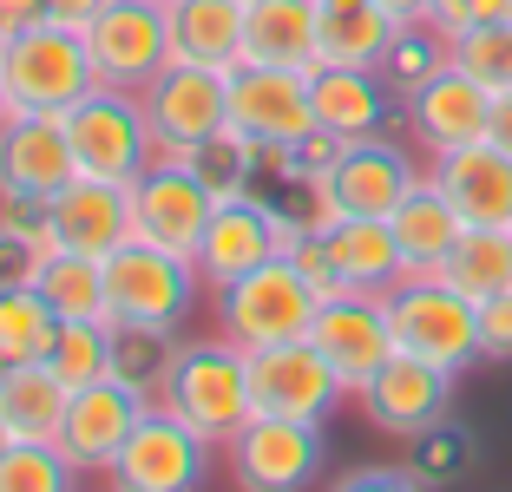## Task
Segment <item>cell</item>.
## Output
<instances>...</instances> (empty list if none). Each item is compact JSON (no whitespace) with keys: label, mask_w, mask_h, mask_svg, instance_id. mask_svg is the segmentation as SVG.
Listing matches in <instances>:
<instances>
[{"label":"cell","mask_w":512,"mask_h":492,"mask_svg":"<svg viewBox=\"0 0 512 492\" xmlns=\"http://www.w3.org/2000/svg\"><path fill=\"white\" fill-rule=\"evenodd\" d=\"M14 119V99H7V79H0V125Z\"/></svg>","instance_id":"obj_49"},{"label":"cell","mask_w":512,"mask_h":492,"mask_svg":"<svg viewBox=\"0 0 512 492\" xmlns=\"http://www.w3.org/2000/svg\"><path fill=\"white\" fill-rule=\"evenodd\" d=\"M322 7H335V0H322Z\"/></svg>","instance_id":"obj_53"},{"label":"cell","mask_w":512,"mask_h":492,"mask_svg":"<svg viewBox=\"0 0 512 492\" xmlns=\"http://www.w3.org/2000/svg\"><path fill=\"white\" fill-rule=\"evenodd\" d=\"M79 33H86L99 86H112V92H145L171 66V7L165 0H106Z\"/></svg>","instance_id":"obj_6"},{"label":"cell","mask_w":512,"mask_h":492,"mask_svg":"<svg viewBox=\"0 0 512 492\" xmlns=\"http://www.w3.org/2000/svg\"><path fill=\"white\" fill-rule=\"evenodd\" d=\"M132 237V184L73 178L60 197H46V250L112 256Z\"/></svg>","instance_id":"obj_19"},{"label":"cell","mask_w":512,"mask_h":492,"mask_svg":"<svg viewBox=\"0 0 512 492\" xmlns=\"http://www.w3.org/2000/svg\"><path fill=\"white\" fill-rule=\"evenodd\" d=\"M211 466V440L191 433L171 407L151 401V414L132 427V440L119 447V460L106 466L112 492H197Z\"/></svg>","instance_id":"obj_10"},{"label":"cell","mask_w":512,"mask_h":492,"mask_svg":"<svg viewBox=\"0 0 512 492\" xmlns=\"http://www.w3.org/2000/svg\"><path fill=\"white\" fill-rule=\"evenodd\" d=\"M0 79H7L14 112H53V119H66L86 92H99L86 33L60 27V20H40L0 46Z\"/></svg>","instance_id":"obj_2"},{"label":"cell","mask_w":512,"mask_h":492,"mask_svg":"<svg viewBox=\"0 0 512 492\" xmlns=\"http://www.w3.org/2000/svg\"><path fill=\"white\" fill-rule=\"evenodd\" d=\"M480 361H512V296L480 302Z\"/></svg>","instance_id":"obj_43"},{"label":"cell","mask_w":512,"mask_h":492,"mask_svg":"<svg viewBox=\"0 0 512 492\" xmlns=\"http://www.w3.org/2000/svg\"><path fill=\"white\" fill-rule=\"evenodd\" d=\"M467 453H473V440L453 427V420H440V427H427L421 440H414V466H407V473L421 479V486H440V479L467 473Z\"/></svg>","instance_id":"obj_39"},{"label":"cell","mask_w":512,"mask_h":492,"mask_svg":"<svg viewBox=\"0 0 512 492\" xmlns=\"http://www.w3.org/2000/svg\"><path fill=\"white\" fill-rule=\"evenodd\" d=\"M486 138H493L499 151H512V92H493V125H486Z\"/></svg>","instance_id":"obj_47"},{"label":"cell","mask_w":512,"mask_h":492,"mask_svg":"<svg viewBox=\"0 0 512 492\" xmlns=\"http://www.w3.org/2000/svg\"><path fill=\"white\" fill-rule=\"evenodd\" d=\"M362 414L375 420L381 433H394V440H421L427 427H440L453 407V374L434 368V361H414V355H394L388 368L368 381L362 394Z\"/></svg>","instance_id":"obj_18"},{"label":"cell","mask_w":512,"mask_h":492,"mask_svg":"<svg viewBox=\"0 0 512 492\" xmlns=\"http://www.w3.org/2000/svg\"><path fill=\"white\" fill-rule=\"evenodd\" d=\"M447 60H453L447 33H434V27L421 20V27H401V40L388 46V60H381V79H388V86H394V92L407 99V92L421 86V79H434V73H440Z\"/></svg>","instance_id":"obj_38"},{"label":"cell","mask_w":512,"mask_h":492,"mask_svg":"<svg viewBox=\"0 0 512 492\" xmlns=\"http://www.w3.org/2000/svg\"><path fill=\"white\" fill-rule=\"evenodd\" d=\"M171 361H178V328H132V322L112 328V374L132 381L138 394L158 401L171 381Z\"/></svg>","instance_id":"obj_33"},{"label":"cell","mask_w":512,"mask_h":492,"mask_svg":"<svg viewBox=\"0 0 512 492\" xmlns=\"http://www.w3.org/2000/svg\"><path fill=\"white\" fill-rule=\"evenodd\" d=\"M0 46H7V27H0Z\"/></svg>","instance_id":"obj_52"},{"label":"cell","mask_w":512,"mask_h":492,"mask_svg":"<svg viewBox=\"0 0 512 492\" xmlns=\"http://www.w3.org/2000/svg\"><path fill=\"white\" fill-rule=\"evenodd\" d=\"M309 342L329 355L335 381L348 394H362L381 368L394 361V328H388V296H335L316 309V328H309Z\"/></svg>","instance_id":"obj_14"},{"label":"cell","mask_w":512,"mask_h":492,"mask_svg":"<svg viewBox=\"0 0 512 492\" xmlns=\"http://www.w3.org/2000/svg\"><path fill=\"white\" fill-rule=\"evenodd\" d=\"M394 40H401V20L381 0H335V7H322V66H368V73H381Z\"/></svg>","instance_id":"obj_28"},{"label":"cell","mask_w":512,"mask_h":492,"mask_svg":"<svg viewBox=\"0 0 512 492\" xmlns=\"http://www.w3.org/2000/svg\"><path fill=\"white\" fill-rule=\"evenodd\" d=\"M381 7H388V14L401 20V27H421V20H427V7H434V0H381Z\"/></svg>","instance_id":"obj_48"},{"label":"cell","mask_w":512,"mask_h":492,"mask_svg":"<svg viewBox=\"0 0 512 492\" xmlns=\"http://www.w3.org/2000/svg\"><path fill=\"white\" fill-rule=\"evenodd\" d=\"M453 46V66L473 73L486 92H512V20H493V27H467Z\"/></svg>","instance_id":"obj_37"},{"label":"cell","mask_w":512,"mask_h":492,"mask_svg":"<svg viewBox=\"0 0 512 492\" xmlns=\"http://www.w3.org/2000/svg\"><path fill=\"white\" fill-rule=\"evenodd\" d=\"M138 105H145L151 138H158L151 158H191L211 132H224V125H230V73L171 60L165 73L138 92Z\"/></svg>","instance_id":"obj_8"},{"label":"cell","mask_w":512,"mask_h":492,"mask_svg":"<svg viewBox=\"0 0 512 492\" xmlns=\"http://www.w3.org/2000/svg\"><path fill=\"white\" fill-rule=\"evenodd\" d=\"M401 119H407V132H414V145H421L427 158H440V151H460V145H480L486 138V125H493V92L447 60L434 79H421V86L401 99Z\"/></svg>","instance_id":"obj_13"},{"label":"cell","mask_w":512,"mask_h":492,"mask_svg":"<svg viewBox=\"0 0 512 492\" xmlns=\"http://www.w3.org/2000/svg\"><path fill=\"white\" fill-rule=\"evenodd\" d=\"M165 7H171V0H165Z\"/></svg>","instance_id":"obj_55"},{"label":"cell","mask_w":512,"mask_h":492,"mask_svg":"<svg viewBox=\"0 0 512 492\" xmlns=\"http://www.w3.org/2000/svg\"><path fill=\"white\" fill-rule=\"evenodd\" d=\"M427 171L414 158H407L401 145H388V132L381 138H355V145L342 151V164H335V197H342L348 217H394L401 210V197L421 184Z\"/></svg>","instance_id":"obj_23"},{"label":"cell","mask_w":512,"mask_h":492,"mask_svg":"<svg viewBox=\"0 0 512 492\" xmlns=\"http://www.w3.org/2000/svg\"><path fill=\"white\" fill-rule=\"evenodd\" d=\"M230 125L256 145H302L316 132V92L309 73L283 66H237L230 73Z\"/></svg>","instance_id":"obj_16"},{"label":"cell","mask_w":512,"mask_h":492,"mask_svg":"<svg viewBox=\"0 0 512 492\" xmlns=\"http://www.w3.org/2000/svg\"><path fill=\"white\" fill-rule=\"evenodd\" d=\"M171 60L237 73L243 66V0H171Z\"/></svg>","instance_id":"obj_26"},{"label":"cell","mask_w":512,"mask_h":492,"mask_svg":"<svg viewBox=\"0 0 512 492\" xmlns=\"http://www.w3.org/2000/svg\"><path fill=\"white\" fill-rule=\"evenodd\" d=\"M66 401H73V388L46 361H14L0 381V414H7L14 440H60Z\"/></svg>","instance_id":"obj_29"},{"label":"cell","mask_w":512,"mask_h":492,"mask_svg":"<svg viewBox=\"0 0 512 492\" xmlns=\"http://www.w3.org/2000/svg\"><path fill=\"white\" fill-rule=\"evenodd\" d=\"M66 138H73L79 178H99V184H132L151 164V151H158L138 92H112V86L86 92V99L66 112Z\"/></svg>","instance_id":"obj_7"},{"label":"cell","mask_w":512,"mask_h":492,"mask_svg":"<svg viewBox=\"0 0 512 492\" xmlns=\"http://www.w3.org/2000/svg\"><path fill=\"white\" fill-rule=\"evenodd\" d=\"M73 178H79V164H73L66 119H53V112H14V119L0 125V197L46 204Z\"/></svg>","instance_id":"obj_17"},{"label":"cell","mask_w":512,"mask_h":492,"mask_svg":"<svg viewBox=\"0 0 512 492\" xmlns=\"http://www.w3.org/2000/svg\"><path fill=\"white\" fill-rule=\"evenodd\" d=\"M493 20H512V0H434L427 7V27L460 40L467 27H493Z\"/></svg>","instance_id":"obj_40"},{"label":"cell","mask_w":512,"mask_h":492,"mask_svg":"<svg viewBox=\"0 0 512 492\" xmlns=\"http://www.w3.org/2000/svg\"><path fill=\"white\" fill-rule=\"evenodd\" d=\"M342 151H348V138H335V132H322V125H316L302 145H289V184H296V178H335Z\"/></svg>","instance_id":"obj_41"},{"label":"cell","mask_w":512,"mask_h":492,"mask_svg":"<svg viewBox=\"0 0 512 492\" xmlns=\"http://www.w3.org/2000/svg\"><path fill=\"white\" fill-rule=\"evenodd\" d=\"M79 466L53 440H14L0 453V492H73Z\"/></svg>","instance_id":"obj_36"},{"label":"cell","mask_w":512,"mask_h":492,"mask_svg":"<svg viewBox=\"0 0 512 492\" xmlns=\"http://www.w3.org/2000/svg\"><path fill=\"white\" fill-rule=\"evenodd\" d=\"M322 243H329L335 269H342V283L355 289V296H388V289L407 276L401 243H394L388 217H342Z\"/></svg>","instance_id":"obj_27"},{"label":"cell","mask_w":512,"mask_h":492,"mask_svg":"<svg viewBox=\"0 0 512 492\" xmlns=\"http://www.w3.org/2000/svg\"><path fill=\"white\" fill-rule=\"evenodd\" d=\"M316 289L302 283V269L289 256L250 269L243 283L217 289V335H230L237 348H276V342H309L316 328Z\"/></svg>","instance_id":"obj_5"},{"label":"cell","mask_w":512,"mask_h":492,"mask_svg":"<svg viewBox=\"0 0 512 492\" xmlns=\"http://www.w3.org/2000/svg\"><path fill=\"white\" fill-rule=\"evenodd\" d=\"M243 66H322V0H250L243 7Z\"/></svg>","instance_id":"obj_22"},{"label":"cell","mask_w":512,"mask_h":492,"mask_svg":"<svg viewBox=\"0 0 512 492\" xmlns=\"http://www.w3.org/2000/svg\"><path fill=\"white\" fill-rule=\"evenodd\" d=\"M191 171L204 178V191H211L217 204H230V197H250V184L263 178V158H256V138H243L237 125H224V132H211L191 151Z\"/></svg>","instance_id":"obj_34"},{"label":"cell","mask_w":512,"mask_h":492,"mask_svg":"<svg viewBox=\"0 0 512 492\" xmlns=\"http://www.w3.org/2000/svg\"><path fill=\"white\" fill-rule=\"evenodd\" d=\"M7 368H14V361H7V355H0V381H7Z\"/></svg>","instance_id":"obj_51"},{"label":"cell","mask_w":512,"mask_h":492,"mask_svg":"<svg viewBox=\"0 0 512 492\" xmlns=\"http://www.w3.org/2000/svg\"><path fill=\"white\" fill-rule=\"evenodd\" d=\"M440 283H453L467 302L512 296V230H460L440 263Z\"/></svg>","instance_id":"obj_31"},{"label":"cell","mask_w":512,"mask_h":492,"mask_svg":"<svg viewBox=\"0 0 512 492\" xmlns=\"http://www.w3.org/2000/svg\"><path fill=\"white\" fill-rule=\"evenodd\" d=\"M33 289L53 302L60 322H106V263L73 250H46L33 263Z\"/></svg>","instance_id":"obj_30"},{"label":"cell","mask_w":512,"mask_h":492,"mask_svg":"<svg viewBox=\"0 0 512 492\" xmlns=\"http://www.w3.org/2000/svg\"><path fill=\"white\" fill-rule=\"evenodd\" d=\"M145 414H151V394H138L132 381L106 374V381H92V388H79L73 401H66V420H60V440H53V447H60L79 473H106Z\"/></svg>","instance_id":"obj_15"},{"label":"cell","mask_w":512,"mask_h":492,"mask_svg":"<svg viewBox=\"0 0 512 492\" xmlns=\"http://www.w3.org/2000/svg\"><path fill=\"white\" fill-rule=\"evenodd\" d=\"M250 355V407L283 420H329L348 401V388L335 381L329 355L316 342H276V348H243Z\"/></svg>","instance_id":"obj_12"},{"label":"cell","mask_w":512,"mask_h":492,"mask_svg":"<svg viewBox=\"0 0 512 492\" xmlns=\"http://www.w3.org/2000/svg\"><path fill=\"white\" fill-rule=\"evenodd\" d=\"M329 492H427L407 466H362V473H342Z\"/></svg>","instance_id":"obj_44"},{"label":"cell","mask_w":512,"mask_h":492,"mask_svg":"<svg viewBox=\"0 0 512 492\" xmlns=\"http://www.w3.org/2000/svg\"><path fill=\"white\" fill-rule=\"evenodd\" d=\"M224 460L243 492H309L322 473V427L283 414H250L224 440Z\"/></svg>","instance_id":"obj_9"},{"label":"cell","mask_w":512,"mask_h":492,"mask_svg":"<svg viewBox=\"0 0 512 492\" xmlns=\"http://www.w3.org/2000/svg\"><path fill=\"white\" fill-rule=\"evenodd\" d=\"M388 328H394V355L434 361L447 374L480 361V302H467L440 276H401L388 289Z\"/></svg>","instance_id":"obj_3"},{"label":"cell","mask_w":512,"mask_h":492,"mask_svg":"<svg viewBox=\"0 0 512 492\" xmlns=\"http://www.w3.org/2000/svg\"><path fill=\"white\" fill-rule=\"evenodd\" d=\"M40 20H53V14H46V0H0V27H7V40L27 33V27H40Z\"/></svg>","instance_id":"obj_45"},{"label":"cell","mask_w":512,"mask_h":492,"mask_svg":"<svg viewBox=\"0 0 512 492\" xmlns=\"http://www.w3.org/2000/svg\"><path fill=\"white\" fill-rule=\"evenodd\" d=\"M427 178L440 184V197L460 210L467 230H512V151H499L493 138L440 151Z\"/></svg>","instance_id":"obj_20"},{"label":"cell","mask_w":512,"mask_h":492,"mask_svg":"<svg viewBox=\"0 0 512 492\" xmlns=\"http://www.w3.org/2000/svg\"><path fill=\"white\" fill-rule=\"evenodd\" d=\"M14 447V427H7V414H0V453Z\"/></svg>","instance_id":"obj_50"},{"label":"cell","mask_w":512,"mask_h":492,"mask_svg":"<svg viewBox=\"0 0 512 492\" xmlns=\"http://www.w3.org/2000/svg\"><path fill=\"white\" fill-rule=\"evenodd\" d=\"M388 230H394V243H401V263H407V276H440V263H447V250L460 243V210L440 197V184L434 178H421L414 191L401 197V210L388 217Z\"/></svg>","instance_id":"obj_25"},{"label":"cell","mask_w":512,"mask_h":492,"mask_svg":"<svg viewBox=\"0 0 512 492\" xmlns=\"http://www.w3.org/2000/svg\"><path fill=\"white\" fill-rule=\"evenodd\" d=\"M276 230H270V197H230V204L211 210V230H204V243H197V283L211 289H230L243 283L250 269L276 263Z\"/></svg>","instance_id":"obj_21"},{"label":"cell","mask_w":512,"mask_h":492,"mask_svg":"<svg viewBox=\"0 0 512 492\" xmlns=\"http://www.w3.org/2000/svg\"><path fill=\"white\" fill-rule=\"evenodd\" d=\"M53 342H60V315L33 289V276L0 283V355L7 361H46Z\"/></svg>","instance_id":"obj_32"},{"label":"cell","mask_w":512,"mask_h":492,"mask_svg":"<svg viewBox=\"0 0 512 492\" xmlns=\"http://www.w3.org/2000/svg\"><path fill=\"white\" fill-rule=\"evenodd\" d=\"M99 7H106V0H46V14L60 20V27H86Z\"/></svg>","instance_id":"obj_46"},{"label":"cell","mask_w":512,"mask_h":492,"mask_svg":"<svg viewBox=\"0 0 512 492\" xmlns=\"http://www.w3.org/2000/svg\"><path fill=\"white\" fill-rule=\"evenodd\" d=\"M46 368L60 374L66 388H92L112 374V322H60V342L46 355Z\"/></svg>","instance_id":"obj_35"},{"label":"cell","mask_w":512,"mask_h":492,"mask_svg":"<svg viewBox=\"0 0 512 492\" xmlns=\"http://www.w3.org/2000/svg\"><path fill=\"white\" fill-rule=\"evenodd\" d=\"M243 7H250V0H243Z\"/></svg>","instance_id":"obj_54"},{"label":"cell","mask_w":512,"mask_h":492,"mask_svg":"<svg viewBox=\"0 0 512 492\" xmlns=\"http://www.w3.org/2000/svg\"><path fill=\"white\" fill-rule=\"evenodd\" d=\"M106 263V322H132V328H178L197 302V263L178 250H158L145 237H125Z\"/></svg>","instance_id":"obj_4"},{"label":"cell","mask_w":512,"mask_h":492,"mask_svg":"<svg viewBox=\"0 0 512 492\" xmlns=\"http://www.w3.org/2000/svg\"><path fill=\"white\" fill-rule=\"evenodd\" d=\"M211 210H217V197L204 191L191 158H151L132 178V237L158 243V250L197 256V243L211 230Z\"/></svg>","instance_id":"obj_11"},{"label":"cell","mask_w":512,"mask_h":492,"mask_svg":"<svg viewBox=\"0 0 512 492\" xmlns=\"http://www.w3.org/2000/svg\"><path fill=\"white\" fill-rule=\"evenodd\" d=\"M289 263L302 269V283L316 289V302H335V296H348L342 269H335V256H329V243H322V237H309V243H302L296 256H289Z\"/></svg>","instance_id":"obj_42"},{"label":"cell","mask_w":512,"mask_h":492,"mask_svg":"<svg viewBox=\"0 0 512 492\" xmlns=\"http://www.w3.org/2000/svg\"><path fill=\"white\" fill-rule=\"evenodd\" d=\"M158 407H171L191 433H204L211 447H224L230 433L256 414L250 407V355L230 335L178 342V361H171V381L158 394Z\"/></svg>","instance_id":"obj_1"},{"label":"cell","mask_w":512,"mask_h":492,"mask_svg":"<svg viewBox=\"0 0 512 492\" xmlns=\"http://www.w3.org/2000/svg\"><path fill=\"white\" fill-rule=\"evenodd\" d=\"M309 92H316V125L335 138H381L388 119L401 112V92L388 86L381 73L368 66H316L309 73Z\"/></svg>","instance_id":"obj_24"}]
</instances>
